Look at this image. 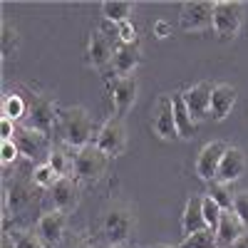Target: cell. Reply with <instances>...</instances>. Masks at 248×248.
I'll use <instances>...</instances> for the list:
<instances>
[{
  "label": "cell",
  "mask_w": 248,
  "mask_h": 248,
  "mask_svg": "<svg viewBox=\"0 0 248 248\" xmlns=\"http://www.w3.org/2000/svg\"><path fill=\"white\" fill-rule=\"evenodd\" d=\"M149 248H171V246H149Z\"/></svg>",
  "instance_id": "cell-39"
},
{
  "label": "cell",
  "mask_w": 248,
  "mask_h": 248,
  "mask_svg": "<svg viewBox=\"0 0 248 248\" xmlns=\"http://www.w3.org/2000/svg\"><path fill=\"white\" fill-rule=\"evenodd\" d=\"M72 248H94V246H92V243H87V241H77Z\"/></svg>",
  "instance_id": "cell-38"
},
{
  "label": "cell",
  "mask_w": 248,
  "mask_h": 248,
  "mask_svg": "<svg viewBox=\"0 0 248 248\" xmlns=\"http://www.w3.org/2000/svg\"><path fill=\"white\" fill-rule=\"evenodd\" d=\"M229 149L226 141H209L206 147L199 152L196 156V176L206 184L216 181V174H218V167H221V159Z\"/></svg>",
  "instance_id": "cell-10"
},
{
  "label": "cell",
  "mask_w": 248,
  "mask_h": 248,
  "mask_svg": "<svg viewBox=\"0 0 248 248\" xmlns=\"http://www.w3.org/2000/svg\"><path fill=\"white\" fill-rule=\"evenodd\" d=\"M243 23V5L236 0H216L214 3V30L221 40H231L238 35Z\"/></svg>",
  "instance_id": "cell-3"
},
{
  "label": "cell",
  "mask_w": 248,
  "mask_h": 248,
  "mask_svg": "<svg viewBox=\"0 0 248 248\" xmlns=\"http://www.w3.org/2000/svg\"><path fill=\"white\" fill-rule=\"evenodd\" d=\"M233 214L238 216V221L243 223V229L248 233V191H238L233 196Z\"/></svg>",
  "instance_id": "cell-32"
},
{
  "label": "cell",
  "mask_w": 248,
  "mask_h": 248,
  "mask_svg": "<svg viewBox=\"0 0 248 248\" xmlns=\"http://www.w3.org/2000/svg\"><path fill=\"white\" fill-rule=\"evenodd\" d=\"M107 248H124V246H107Z\"/></svg>",
  "instance_id": "cell-40"
},
{
  "label": "cell",
  "mask_w": 248,
  "mask_h": 248,
  "mask_svg": "<svg viewBox=\"0 0 248 248\" xmlns=\"http://www.w3.org/2000/svg\"><path fill=\"white\" fill-rule=\"evenodd\" d=\"M206 229V218H203V196H189L184 206V214H181V231L184 236H191L196 231Z\"/></svg>",
  "instance_id": "cell-19"
},
{
  "label": "cell",
  "mask_w": 248,
  "mask_h": 248,
  "mask_svg": "<svg viewBox=\"0 0 248 248\" xmlns=\"http://www.w3.org/2000/svg\"><path fill=\"white\" fill-rule=\"evenodd\" d=\"M152 132L164 139V141H174L179 139L176 132V122H174V105H171V94H164L156 99V107L152 112Z\"/></svg>",
  "instance_id": "cell-8"
},
{
  "label": "cell",
  "mask_w": 248,
  "mask_h": 248,
  "mask_svg": "<svg viewBox=\"0 0 248 248\" xmlns=\"http://www.w3.org/2000/svg\"><path fill=\"white\" fill-rule=\"evenodd\" d=\"M231 248H248V233H243V236H241V238L231 246Z\"/></svg>",
  "instance_id": "cell-37"
},
{
  "label": "cell",
  "mask_w": 248,
  "mask_h": 248,
  "mask_svg": "<svg viewBox=\"0 0 248 248\" xmlns=\"http://www.w3.org/2000/svg\"><path fill=\"white\" fill-rule=\"evenodd\" d=\"M94 147L107 156H122L127 152V127L122 117H109L94 137Z\"/></svg>",
  "instance_id": "cell-4"
},
{
  "label": "cell",
  "mask_w": 248,
  "mask_h": 248,
  "mask_svg": "<svg viewBox=\"0 0 248 248\" xmlns=\"http://www.w3.org/2000/svg\"><path fill=\"white\" fill-rule=\"evenodd\" d=\"M32 199H35V184H32V179L30 181L15 179L13 184L5 186V211H13V214L25 211L28 206L32 203Z\"/></svg>",
  "instance_id": "cell-14"
},
{
  "label": "cell",
  "mask_w": 248,
  "mask_h": 248,
  "mask_svg": "<svg viewBox=\"0 0 248 248\" xmlns=\"http://www.w3.org/2000/svg\"><path fill=\"white\" fill-rule=\"evenodd\" d=\"M15 129H17V122L3 117V122H0V134H3V141H5V139H13V137H15Z\"/></svg>",
  "instance_id": "cell-35"
},
{
  "label": "cell",
  "mask_w": 248,
  "mask_h": 248,
  "mask_svg": "<svg viewBox=\"0 0 248 248\" xmlns=\"http://www.w3.org/2000/svg\"><path fill=\"white\" fill-rule=\"evenodd\" d=\"M47 164L55 169V174L60 179H65V176H70L75 171V156H70L67 152H62V149H52L47 154Z\"/></svg>",
  "instance_id": "cell-25"
},
{
  "label": "cell",
  "mask_w": 248,
  "mask_h": 248,
  "mask_svg": "<svg viewBox=\"0 0 248 248\" xmlns=\"http://www.w3.org/2000/svg\"><path fill=\"white\" fill-rule=\"evenodd\" d=\"M57 117H60V109L55 107V102L45 94H35L30 99V109H28V127L43 132V134H50V129L57 124Z\"/></svg>",
  "instance_id": "cell-7"
},
{
  "label": "cell",
  "mask_w": 248,
  "mask_h": 248,
  "mask_svg": "<svg viewBox=\"0 0 248 248\" xmlns=\"http://www.w3.org/2000/svg\"><path fill=\"white\" fill-rule=\"evenodd\" d=\"M32 184L35 186H40V189H52V186H55V181L60 179L57 174H55V169L50 167V164L47 161H43V164H37V167L32 169Z\"/></svg>",
  "instance_id": "cell-28"
},
{
  "label": "cell",
  "mask_w": 248,
  "mask_h": 248,
  "mask_svg": "<svg viewBox=\"0 0 248 248\" xmlns=\"http://www.w3.org/2000/svg\"><path fill=\"white\" fill-rule=\"evenodd\" d=\"M243 233H246V229H243V223L238 221V216H236L233 211H223V214H221V221H218V229H216V241H218V246L231 248Z\"/></svg>",
  "instance_id": "cell-21"
},
{
  "label": "cell",
  "mask_w": 248,
  "mask_h": 248,
  "mask_svg": "<svg viewBox=\"0 0 248 248\" xmlns=\"http://www.w3.org/2000/svg\"><path fill=\"white\" fill-rule=\"evenodd\" d=\"M137 231V211L127 201L109 203L102 214V236L109 246H124Z\"/></svg>",
  "instance_id": "cell-1"
},
{
  "label": "cell",
  "mask_w": 248,
  "mask_h": 248,
  "mask_svg": "<svg viewBox=\"0 0 248 248\" xmlns=\"http://www.w3.org/2000/svg\"><path fill=\"white\" fill-rule=\"evenodd\" d=\"M171 105H174V122H176V132H179V137H181V139H191L199 124H196V122L191 119L189 109H186L181 92L171 94Z\"/></svg>",
  "instance_id": "cell-22"
},
{
  "label": "cell",
  "mask_w": 248,
  "mask_h": 248,
  "mask_svg": "<svg viewBox=\"0 0 248 248\" xmlns=\"http://www.w3.org/2000/svg\"><path fill=\"white\" fill-rule=\"evenodd\" d=\"M209 196L221 206V211H233V196H236V194H231L226 184L211 181V184H209Z\"/></svg>",
  "instance_id": "cell-27"
},
{
  "label": "cell",
  "mask_w": 248,
  "mask_h": 248,
  "mask_svg": "<svg viewBox=\"0 0 248 248\" xmlns=\"http://www.w3.org/2000/svg\"><path fill=\"white\" fill-rule=\"evenodd\" d=\"M154 35H156L159 40L169 37V35H171V25L167 23V20H156V23H154Z\"/></svg>",
  "instance_id": "cell-36"
},
{
  "label": "cell",
  "mask_w": 248,
  "mask_h": 248,
  "mask_svg": "<svg viewBox=\"0 0 248 248\" xmlns=\"http://www.w3.org/2000/svg\"><path fill=\"white\" fill-rule=\"evenodd\" d=\"M132 13H134V3H129V0H105L102 3V15L112 25L132 20Z\"/></svg>",
  "instance_id": "cell-23"
},
{
  "label": "cell",
  "mask_w": 248,
  "mask_h": 248,
  "mask_svg": "<svg viewBox=\"0 0 248 248\" xmlns=\"http://www.w3.org/2000/svg\"><path fill=\"white\" fill-rule=\"evenodd\" d=\"M176 248H218V241H216V233L211 229H203V231H196L191 236H184V241Z\"/></svg>",
  "instance_id": "cell-26"
},
{
  "label": "cell",
  "mask_w": 248,
  "mask_h": 248,
  "mask_svg": "<svg viewBox=\"0 0 248 248\" xmlns=\"http://www.w3.org/2000/svg\"><path fill=\"white\" fill-rule=\"evenodd\" d=\"M141 62V50L139 45H117L114 47V57H112V67L119 77H129L134 75V70Z\"/></svg>",
  "instance_id": "cell-20"
},
{
  "label": "cell",
  "mask_w": 248,
  "mask_h": 248,
  "mask_svg": "<svg viewBox=\"0 0 248 248\" xmlns=\"http://www.w3.org/2000/svg\"><path fill=\"white\" fill-rule=\"evenodd\" d=\"M139 97V79L137 75H129V77H117L112 82V105L117 109V117H124Z\"/></svg>",
  "instance_id": "cell-13"
},
{
  "label": "cell",
  "mask_w": 248,
  "mask_h": 248,
  "mask_svg": "<svg viewBox=\"0 0 248 248\" xmlns=\"http://www.w3.org/2000/svg\"><path fill=\"white\" fill-rule=\"evenodd\" d=\"M107 164H109V156L105 152H99L94 144H90V147L79 149L75 154V174L85 181H99L107 171Z\"/></svg>",
  "instance_id": "cell-6"
},
{
  "label": "cell",
  "mask_w": 248,
  "mask_h": 248,
  "mask_svg": "<svg viewBox=\"0 0 248 248\" xmlns=\"http://www.w3.org/2000/svg\"><path fill=\"white\" fill-rule=\"evenodd\" d=\"M211 90H214V85L199 82V85H191L189 90L181 92L184 105H186V109H189V114L196 124L203 122L206 117H211Z\"/></svg>",
  "instance_id": "cell-9"
},
{
  "label": "cell",
  "mask_w": 248,
  "mask_h": 248,
  "mask_svg": "<svg viewBox=\"0 0 248 248\" xmlns=\"http://www.w3.org/2000/svg\"><path fill=\"white\" fill-rule=\"evenodd\" d=\"M236 97H238V92H236L233 85H226V82L214 85V90H211V117L216 122H223L231 114V109L236 105Z\"/></svg>",
  "instance_id": "cell-18"
},
{
  "label": "cell",
  "mask_w": 248,
  "mask_h": 248,
  "mask_svg": "<svg viewBox=\"0 0 248 248\" xmlns=\"http://www.w3.org/2000/svg\"><path fill=\"white\" fill-rule=\"evenodd\" d=\"M3 35H0V47H3V57H10L15 55L17 45H20V35L17 30L10 25V23H3V30H0Z\"/></svg>",
  "instance_id": "cell-30"
},
{
  "label": "cell",
  "mask_w": 248,
  "mask_h": 248,
  "mask_svg": "<svg viewBox=\"0 0 248 248\" xmlns=\"http://www.w3.org/2000/svg\"><path fill=\"white\" fill-rule=\"evenodd\" d=\"M17 156H20V149H17V144L13 139H5L3 144H0V161H3V167L13 164Z\"/></svg>",
  "instance_id": "cell-34"
},
{
  "label": "cell",
  "mask_w": 248,
  "mask_h": 248,
  "mask_svg": "<svg viewBox=\"0 0 248 248\" xmlns=\"http://www.w3.org/2000/svg\"><path fill=\"white\" fill-rule=\"evenodd\" d=\"M50 199H52L55 211L70 214V211L77 209V203H79V189H77V184H75L70 176L57 179L55 186L50 189Z\"/></svg>",
  "instance_id": "cell-15"
},
{
  "label": "cell",
  "mask_w": 248,
  "mask_h": 248,
  "mask_svg": "<svg viewBox=\"0 0 248 248\" xmlns=\"http://www.w3.org/2000/svg\"><path fill=\"white\" fill-rule=\"evenodd\" d=\"M117 40H119V45H137V28L132 20L117 25Z\"/></svg>",
  "instance_id": "cell-33"
},
{
  "label": "cell",
  "mask_w": 248,
  "mask_h": 248,
  "mask_svg": "<svg viewBox=\"0 0 248 248\" xmlns=\"http://www.w3.org/2000/svg\"><path fill=\"white\" fill-rule=\"evenodd\" d=\"M246 171V154L241 147H229L221 159V167H218V174H216V181L218 184H233L243 176Z\"/></svg>",
  "instance_id": "cell-16"
},
{
  "label": "cell",
  "mask_w": 248,
  "mask_h": 248,
  "mask_svg": "<svg viewBox=\"0 0 248 248\" xmlns=\"http://www.w3.org/2000/svg\"><path fill=\"white\" fill-rule=\"evenodd\" d=\"M67 229V214H62V211H47L37 218L35 223V233L40 236V241H43L47 248L57 246L62 241V233H65Z\"/></svg>",
  "instance_id": "cell-12"
},
{
  "label": "cell",
  "mask_w": 248,
  "mask_h": 248,
  "mask_svg": "<svg viewBox=\"0 0 248 248\" xmlns=\"http://www.w3.org/2000/svg\"><path fill=\"white\" fill-rule=\"evenodd\" d=\"M112 57H114V45H112V37L105 30H97L90 35V45H87V60L92 67H105L112 65Z\"/></svg>",
  "instance_id": "cell-17"
},
{
  "label": "cell",
  "mask_w": 248,
  "mask_h": 248,
  "mask_svg": "<svg viewBox=\"0 0 248 248\" xmlns=\"http://www.w3.org/2000/svg\"><path fill=\"white\" fill-rule=\"evenodd\" d=\"M28 109H30V105H25V99L20 97L17 92L5 94V99H3V117H8L13 122H20L23 117H28Z\"/></svg>",
  "instance_id": "cell-24"
},
{
  "label": "cell",
  "mask_w": 248,
  "mask_h": 248,
  "mask_svg": "<svg viewBox=\"0 0 248 248\" xmlns=\"http://www.w3.org/2000/svg\"><path fill=\"white\" fill-rule=\"evenodd\" d=\"M179 28L184 32H203L214 28V3L209 0H189L181 5Z\"/></svg>",
  "instance_id": "cell-5"
},
{
  "label": "cell",
  "mask_w": 248,
  "mask_h": 248,
  "mask_svg": "<svg viewBox=\"0 0 248 248\" xmlns=\"http://www.w3.org/2000/svg\"><path fill=\"white\" fill-rule=\"evenodd\" d=\"M221 206L206 194L203 196V218H206V229H211L214 233H216V229H218V221H221Z\"/></svg>",
  "instance_id": "cell-31"
},
{
  "label": "cell",
  "mask_w": 248,
  "mask_h": 248,
  "mask_svg": "<svg viewBox=\"0 0 248 248\" xmlns=\"http://www.w3.org/2000/svg\"><path fill=\"white\" fill-rule=\"evenodd\" d=\"M57 127H60V134L65 139V144H70L72 149H85L90 147V141L94 137V124H92V117L85 107H62L60 109V117H57Z\"/></svg>",
  "instance_id": "cell-2"
},
{
  "label": "cell",
  "mask_w": 248,
  "mask_h": 248,
  "mask_svg": "<svg viewBox=\"0 0 248 248\" xmlns=\"http://www.w3.org/2000/svg\"><path fill=\"white\" fill-rule=\"evenodd\" d=\"M13 141L17 144L20 156H28V159H37V156L52 152V149H47V147H50V144H47V134L28 127V124H17Z\"/></svg>",
  "instance_id": "cell-11"
},
{
  "label": "cell",
  "mask_w": 248,
  "mask_h": 248,
  "mask_svg": "<svg viewBox=\"0 0 248 248\" xmlns=\"http://www.w3.org/2000/svg\"><path fill=\"white\" fill-rule=\"evenodd\" d=\"M10 243H13V248H47L43 241H40V236L35 231H25V229L13 231L10 233Z\"/></svg>",
  "instance_id": "cell-29"
}]
</instances>
